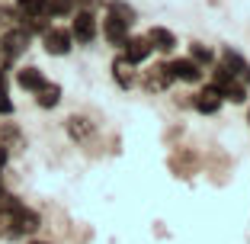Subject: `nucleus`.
Instances as JSON below:
<instances>
[{
    "mask_svg": "<svg viewBox=\"0 0 250 244\" xmlns=\"http://www.w3.org/2000/svg\"><path fill=\"white\" fill-rule=\"evenodd\" d=\"M0 141H3L7 148H20V145H22L20 126H13V122H3V126H0Z\"/></svg>",
    "mask_w": 250,
    "mask_h": 244,
    "instance_id": "nucleus-17",
    "label": "nucleus"
},
{
    "mask_svg": "<svg viewBox=\"0 0 250 244\" xmlns=\"http://www.w3.org/2000/svg\"><path fill=\"white\" fill-rule=\"evenodd\" d=\"M135 67H138V65H132L125 55H122V58H116V61H112V81H116L122 90H128L135 84Z\"/></svg>",
    "mask_w": 250,
    "mask_h": 244,
    "instance_id": "nucleus-11",
    "label": "nucleus"
},
{
    "mask_svg": "<svg viewBox=\"0 0 250 244\" xmlns=\"http://www.w3.org/2000/svg\"><path fill=\"white\" fill-rule=\"evenodd\" d=\"M247 122H250V110H247Z\"/></svg>",
    "mask_w": 250,
    "mask_h": 244,
    "instance_id": "nucleus-28",
    "label": "nucleus"
},
{
    "mask_svg": "<svg viewBox=\"0 0 250 244\" xmlns=\"http://www.w3.org/2000/svg\"><path fill=\"white\" fill-rule=\"evenodd\" d=\"M221 65L228 67V71H231V74H234V77H241L244 71H247V67H250L247 61H244L241 55L234 52V48H225V52H221Z\"/></svg>",
    "mask_w": 250,
    "mask_h": 244,
    "instance_id": "nucleus-16",
    "label": "nucleus"
},
{
    "mask_svg": "<svg viewBox=\"0 0 250 244\" xmlns=\"http://www.w3.org/2000/svg\"><path fill=\"white\" fill-rule=\"evenodd\" d=\"M20 20V13H16V7H0V22L3 26H10V22Z\"/></svg>",
    "mask_w": 250,
    "mask_h": 244,
    "instance_id": "nucleus-24",
    "label": "nucleus"
},
{
    "mask_svg": "<svg viewBox=\"0 0 250 244\" xmlns=\"http://www.w3.org/2000/svg\"><path fill=\"white\" fill-rule=\"evenodd\" d=\"M39 228H42V219H39L36 209L20 206L13 212V241H16V238H26V235H36Z\"/></svg>",
    "mask_w": 250,
    "mask_h": 244,
    "instance_id": "nucleus-5",
    "label": "nucleus"
},
{
    "mask_svg": "<svg viewBox=\"0 0 250 244\" xmlns=\"http://www.w3.org/2000/svg\"><path fill=\"white\" fill-rule=\"evenodd\" d=\"M42 45H45V52H48V55L61 58V55H71V48H74V36H71V29H58V26H48V29L42 32Z\"/></svg>",
    "mask_w": 250,
    "mask_h": 244,
    "instance_id": "nucleus-1",
    "label": "nucleus"
},
{
    "mask_svg": "<svg viewBox=\"0 0 250 244\" xmlns=\"http://www.w3.org/2000/svg\"><path fill=\"white\" fill-rule=\"evenodd\" d=\"M170 84H173V71H170L167 61L147 67L145 77H141V87H145L147 93H164V90H170Z\"/></svg>",
    "mask_w": 250,
    "mask_h": 244,
    "instance_id": "nucleus-3",
    "label": "nucleus"
},
{
    "mask_svg": "<svg viewBox=\"0 0 250 244\" xmlns=\"http://www.w3.org/2000/svg\"><path fill=\"white\" fill-rule=\"evenodd\" d=\"M77 10V0H48V16H71Z\"/></svg>",
    "mask_w": 250,
    "mask_h": 244,
    "instance_id": "nucleus-20",
    "label": "nucleus"
},
{
    "mask_svg": "<svg viewBox=\"0 0 250 244\" xmlns=\"http://www.w3.org/2000/svg\"><path fill=\"white\" fill-rule=\"evenodd\" d=\"M0 116H13V100H10L3 84H0Z\"/></svg>",
    "mask_w": 250,
    "mask_h": 244,
    "instance_id": "nucleus-23",
    "label": "nucleus"
},
{
    "mask_svg": "<svg viewBox=\"0 0 250 244\" xmlns=\"http://www.w3.org/2000/svg\"><path fill=\"white\" fill-rule=\"evenodd\" d=\"M16 84H20L22 90L36 93V90H42L48 81H45V74L39 71V67H20V71H16Z\"/></svg>",
    "mask_w": 250,
    "mask_h": 244,
    "instance_id": "nucleus-13",
    "label": "nucleus"
},
{
    "mask_svg": "<svg viewBox=\"0 0 250 244\" xmlns=\"http://www.w3.org/2000/svg\"><path fill=\"white\" fill-rule=\"evenodd\" d=\"M29 244H48V241H29Z\"/></svg>",
    "mask_w": 250,
    "mask_h": 244,
    "instance_id": "nucleus-27",
    "label": "nucleus"
},
{
    "mask_svg": "<svg viewBox=\"0 0 250 244\" xmlns=\"http://www.w3.org/2000/svg\"><path fill=\"white\" fill-rule=\"evenodd\" d=\"M77 3H81L83 10H96V7H100V3H103V0H77Z\"/></svg>",
    "mask_w": 250,
    "mask_h": 244,
    "instance_id": "nucleus-26",
    "label": "nucleus"
},
{
    "mask_svg": "<svg viewBox=\"0 0 250 244\" xmlns=\"http://www.w3.org/2000/svg\"><path fill=\"white\" fill-rule=\"evenodd\" d=\"M147 42H151L154 52H164V55L177 48V36H173L170 29H164V26H154V29L147 32Z\"/></svg>",
    "mask_w": 250,
    "mask_h": 244,
    "instance_id": "nucleus-12",
    "label": "nucleus"
},
{
    "mask_svg": "<svg viewBox=\"0 0 250 244\" xmlns=\"http://www.w3.org/2000/svg\"><path fill=\"white\" fill-rule=\"evenodd\" d=\"M189 58L196 61V65H215L212 48H206L202 42H192V45H189Z\"/></svg>",
    "mask_w": 250,
    "mask_h": 244,
    "instance_id": "nucleus-19",
    "label": "nucleus"
},
{
    "mask_svg": "<svg viewBox=\"0 0 250 244\" xmlns=\"http://www.w3.org/2000/svg\"><path fill=\"white\" fill-rule=\"evenodd\" d=\"M71 36H74V42H81V45H93V39H96V16H93V10H77V13H74Z\"/></svg>",
    "mask_w": 250,
    "mask_h": 244,
    "instance_id": "nucleus-4",
    "label": "nucleus"
},
{
    "mask_svg": "<svg viewBox=\"0 0 250 244\" xmlns=\"http://www.w3.org/2000/svg\"><path fill=\"white\" fill-rule=\"evenodd\" d=\"M221 100H225L221 90L215 87V84H208V87L192 100V106H196V112H202V116H215V112L221 110Z\"/></svg>",
    "mask_w": 250,
    "mask_h": 244,
    "instance_id": "nucleus-8",
    "label": "nucleus"
},
{
    "mask_svg": "<svg viewBox=\"0 0 250 244\" xmlns=\"http://www.w3.org/2000/svg\"><path fill=\"white\" fill-rule=\"evenodd\" d=\"M122 48H125V58L132 61V65H145V61L154 55V48H151L147 36H128Z\"/></svg>",
    "mask_w": 250,
    "mask_h": 244,
    "instance_id": "nucleus-6",
    "label": "nucleus"
},
{
    "mask_svg": "<svg viewBox=\"0 0 250 244\" xmlns=\"http://www.w3.org/2000/svg\"><path fill=\"white\" fill-rule=\"evenodd\" d=\"M7 161H10V148L3 145V141H0V170L7 167Z\"/></svg>",
    "mask_w": 250,
    "mask_h": 244,
    "instance_id": "nucleus-25",
    "label": "nucleus"
},
{
    "mask_svg": "<svg viewBox=\"0 0 250 244\" xmlns=\"http://www.w3.org/2000/svg\"><path fill=\"white\" fill-rule=\"evenodd\" d=\"M228 81H234V74H231V71H228L225 65H215V71H212V84L221 90V87H225Z\"/></svg>",
    "mask_w": 250,
    "mask_h": 244,
    "instance_id": "nucleus-22",
    "label": "nucleus"
},
{
    "mask_svg": "<svg viewBox=\"0 0 250 244\" xmlns=\"http://www.w3.org/2000/svg\"><path fill=\"white\" fill-rule=\"evenodd\" d=\"M128 22L122 20V16H116V13H106V20H103V36H106V42L109 45H125V39H128Z\"/></svg>",
    "mask_w": 250,
    "mask_h": 244,
    "instance_id": "nucleus-7",
    "label": "nucleus"
},
{
    "mask_svg": "<svg viewBox=\"0 0 250 244\" xmlns=\"http://www.w3.org/2000/svg\"><path fill=\"white\" fill-rule=\"evenodd\" d=\"M29 32L22 29V26H13V29H7L3 36H0V52L7 55L10 61H16L20 55H26V48H29Z\"/></svg>",
    "mask_w": 250,
    "mask_h": 244,
    "instance_id": "nucleus-2",
    "label": "nucleus"
},
{
    "mask_svg": "<svg viewBox=\"0 0 250 244\" xmlns=\"http://www.w3.org/2000/svg\"><path fill=\"white\" fill-rule=\"evenodd\" d=\"M221 96H225V100H231V103H244V100H247V87H244V84H237V77H234V81H228L225 87H221Z\"/></svg>",
    "mask_w": 250,
    "mask_h": 244,
    "instance_id": "nucleus-18",
    "label": "nucleus"
},
{
    "mask_svg": "<svg viewBox=\"0 0 250 244\" xmlns=\"http://www.w3.org/2000/svg\"><path fill=\"white\" fill-rule=\"evenodd\" d=\"M170 71H173V81H183V84H199L202 81V65H196L192 58L170 61Z\"/></svg>",
    "mask_w": 250,
    "mask_h": 244,
    "instance_id": "nucleus-9",
    "label": "nucleus"
},
{
    "mask_svg": "<svg viewBox=\"0 0 250 244\" xmlns=\"http://www.w3.org/2000/svg\"><path fill=\"white\" fill-rule=\"evenodd\" d=\"M16 13H20V20L48 16V0H16Z\"/></svg>",
    "mask_w": 250,
    "mask_h": 244,
    "instance_id": "nucleus-14",
    "label": "nucleus"
},
{
    "mask_svg": "<svg viewBox=\"0 0 250 244\" xmlns=\"http://www.w3.org/2000/svg\"><path fill=\"white\" fill-rule=\"evenodd\" d=\"M106 10H109V13H116V16H122V20L128 22V26L135 22V10L128 7L125 0H109V3H106Z\"/></svg>",
    "mask_w": 250,
    "mask_h": 244,
    "instance_id": "nucleus-21",
    "label": "nucleus"
},
{
    "mask_svg": "<svg viewBox=\"0 0 250 244\" xmlns=\"http://www.w3.org/2000/svg\"><path fill=\"white\" fill-rule=\"evenodd\" d=\"M64 129H67V135H71L77 145H87V141L93 138V122H90V119H83V116H67Z\"/></svg>",
    "mask_w": 250,
    "mask_h": 244,
    "instance_id": "nucleus-10",
    "label": "nucleus"
},
{
    "mask_svg": "<svg viewBox=\"0 0 250 244\" xmlns=\"http://www.w3.org/2000/svg\"><path fill=\"white\" fill-rule=\"evenodd\" d=\"M36 103L42 106V110H55V106L61 103V87L58 84H45L42 90H36Z\"/></svg>",
    "mask_w": 250,
    "mask_h": 244,
    "instance_id": "nucleus-15",
    "label": "nucleus"
}]
</instances>
